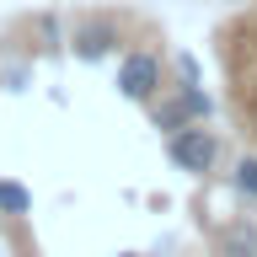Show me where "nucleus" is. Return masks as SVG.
I'll use <instances>...</instances> for the list:
<instances>
[{
  "label": "nucleus",
  "instance_id": "1",
  "mask_svg": "<svg viewBox=\"0 0 257 257\" xmlns=\"http://www.w3.org/2000/svg\"><path fill=\"white\" fill-rule=\"evenodd\" d=\"M166 156H172V166L204 177V172H214V161H220V140H214V128H204V123H182L177 134H166Z\"/></svg>",
  "mask_w": 257,
  "mask_h": 257
},
{
  "label": "nucleus",
  "instance_id": "2",
  "mask_svg": "<svg viewBox=\"0 0 257 257\" xmlns=\"http://www.w3.org/2000/svg\"><path fill=\"white\" fill-rule=\"evenodd\" d=\"M118 91L128 96V102H140V107H150L161 91V59L156 54H123V64H118Z\"/></svg>",
  "mask_w": 257,
  "mask_h": 257
},
{
  "label": "nucleus",
  "instance_id": "3",
  "mask_svg": "<svg viewBox=\"0 0 257 257\" xmlns=\"http://www.w3.org/2000/svg\"><path fill=\"white\" fill-rule=\"evenodd\" d=\"M112 43H118V27L112 22H80L75 38H70V54H75L80 64H96V59H107Z\"/></svg>",
  "mask_w": 257,
  "mask_h": 257
},
{
  "label": "nucleus",
  "instance_id": "4",
  "mask_svg": "<svg viewBox=\"0 0 257 257\" xmlns=\"http://www.w3.org/2000/svg\"><path fill=\"white\" fill-rule=\"evenodd\" d=\"M150 123H156V128H166V134H177L182 123H204V118L193 112L188 86H177V96H166V102H150Z\"/></svg>",
  "mask_w": 257,
  "mask_h": 257
},
{
  "label": "nucleus",
  "instance_id": "5",
  "mask_svg": "<svg viewBox=\"0 0 257 257\" xmlns=\"http://www.w3.org/2000/svg\"><path fill=\"white\" fill-rule=\"evenodd\" d=\"M225 257H257V225H230V236H225Z\"/></svg>",
  "mask_w": 257,
  "mask_h": 257
},
{
  "label": "nucleus",
  "instance_id": "6",
  "mask_svg": "<svg viewBox=\"0 0 257 257\" xmlns=\"http://www.w3.org/2000/svg\"><path fill=\"white\" fill-rule=\"evenodd\" d=\"M32 209V193L22 182H0V214H27Z\"/></svg>",
  "mask_w": 257,
  "mask_h": 257
},
{
  "label": "nucleus",
  "instance_id": "7",
  "mask_svg": "<svg viewBox=\"0 0 257 257\" xmlns=\"http://www.w3.org/2000/svg\"><path fill=\"white\" fill-rule=\"evenodd\" d=\"M230 182H236V193L257 198V156H241V161H236V177H230Z\"/></svg>",
  "mask_w": 257,
  "mask_h": 257
},
{
  "label": "nucleus",
  "instance_id": "8",
  "mask_svg": "<svg viewBox=\"0 0 257 257\" xmlns=\"http://www.w3.org/2000/svg\"><path fill=\"white\" fill-rule=\"evenodd\" d=\"M177 70H182L188 86H198V59H193V54H177Z\"/></svg>",
  "mask_w": 257,
  "mask_h": 257
},
{
  "label": "nucleus",
  "instance_id": "9",
  "mask_svg": "<svg viewBox=\"0 0 257 257\" xmlns=\"http://www.w3.org/2000/svg\"><path fill=\"white\" fill-rule=\"evenodd\" d=\"M6 86H11V91H27V70L11 64V70H6Z\"/></svg>",
  "mask_w": 257,
  "mask_h": 257
},
{
  "label": "nucleus",
  "instance_id": "10",
  "mask_svg": "<svg viewBox=\"0 0 257 257\" xmlns=\"http://www.w3.org/2000/svg\"><path fill=\"white\" fill-rule=\"evenodd\" d=\"M118 257H140V252H118Z\"/></svg>",
  "mask_w": 257,
  "mask_h": 257
}]
</instances>
